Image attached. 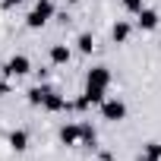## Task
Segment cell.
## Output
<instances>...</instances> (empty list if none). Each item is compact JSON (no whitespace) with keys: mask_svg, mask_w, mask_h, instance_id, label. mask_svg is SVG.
<instances>
[{"mask_svg":"<svg viewBox=\"0 0 161 161\" xmlns=\"http://www.w3.org/2000/svg\"><path fill=\"white\" fill-rule=\"evenodd\" d=\"M76 51L79 54H92L95 51V35L92 32H79L76 35Z\"/></svg>","mask_w":161,"mask_h":161,"instance_id":"cell-14","label":"cell"},{"mask_svg":"<svg viewBox=\"0 0 161 161\" xmlns=\"http://www.w3.org/2000/svg\"><path fill=\"white\" fill-rule=\"evenodd\" d=\"M111 69L108 66H92L86 73V86H95V89H111Z\"/></svg>","mask_w":161,"mask_h":161,"instance_id":"cell-5","label":"cell"},{"mask_svg":"<svg viewBox=\"0 0 161 161\" xmlns=\"http://www.w3.org/2000/svg\"><path fill=\"white\" fill-rule=\"evenodd\" d=\"M98 142V130L92 123H79V145H86V148H95Z\"/></svg>","mask_w":161,"mask_h":161,"instance_id":"cell-10","label":"cell"},{"mask_svg":"<svg viewBox=\"0 0 161 161\" xmlns=\"http://www.w3.org/2000/svg\"><path fill=\"white\" fill-rule=\"evenodd\" d=\"M158 25H161V13H158V10L142 7V10L136 13V29H139V32H155Z\"/></svg>","mask_w":161,"mask_h":161,"instance_id":"cell-4","label":"cell"},{"mask_svg":"<svg viewBox=\"0 0 161 161\" xmlns=\"http://www.w3.org/2000/svg\"><path fill=\"white\" fill-rule=\"evenodd\" d=\"M7 142H10V148H13V152H25L32 139H29V130H13V133L7 136Z\"/></svg>","mask_w":161,"mask_h":161,"instance_id":"cell-9","label":"cell"},{"mask_svg":"<svg viewBox=\"0 0 161 161\" xmlns=\"http://www.w3.org/2000/svg\"><path fill=\"white\" fill-rule=\"evenodd\" d=\"M10 95V82H7V76H0V98H7Z\"/></svg>","mask_w":161,"mask_h":161,"instance_id":"cell-17","label":"cell"},{"mask_svg":"<svg viewBox=\"0 0 161 161\" xmlns=\"http://www.w3.org/2000/svg\"><path fill=\"white\" fill-rule=\"evenodd\" d=\"M120 3H123V10H130V13H139L145 3H142V0H120Z\"/></svg>","mask_w":161,"mask_h":161,"instance_id":"cell-16","label":"cell"},{"mask_svg":"<svg viewBox=\"0 0 161 161\" xmlns=\"http://www.w3.org/2000/svg\"><path fill=\"white\" fill-rule=\"evenodd\" d=\"M44 111H51V114L66 111V98H63L57 89H51V92H47V98H44Z\"/></svg>","mask_w":161,"mask_h":161,"instance_id":"cell-11","label":"cell"},{"mask_svg":"<svg viewBox=\"0 0 161 161\" xmlns=\"http://www.w3.org/2000/svg\"><path fill=\"white\" fill-rule=\"evenodd\" d=\"M60 142L63 145H79V123H63L60 126Z\"/></svg>","mask_w":161,"mask_h":161,"instance_id":"cell-12","label":"cell"},{"mask_svg":"<svg viewBox=\"0 0 161 161\" xmlns=\"http://www.w3.org/2000/svg\"><path fill=\"white\" fill-rule=\"evenodd\" d=\"M19 3H22V0H3V7H7V10H13V7H19Z\"/></svg>","mask_w":161,"mask_h":161,"instance_id":"cell-18","label":"cell"},{"mask_svg":"<svg viewBox=\"0 0 161 161\" xmlns=\"http://www.w3.org/2000/svg\"><path fill=\"white\" fill-rule=\"evenodd\" d=\"M101 120H108V123L126 120V101L123 98H104L101 101Z\"/></svg>","mask_w":161,"mask_h":161,"instance_id":"cell-2","label":"cell"},{"mask_svg":"<svg viewBox=\"0 0 161 161\" xmlns=\"http://www.w3.org/2000/svg\"><path fill=\"white\" fill-rule=\"evenodd\" d=\"M130 32H133V25H130L126 19H117V22L111 25V38H114V44H126V41H130Z\"/></svg>","mask_w":161,"mask_h":161,"instance_id":"cell-8","label":"cell"},{"mask_svg":"<svg viewBox=\"0 0 161 161\" xmlns=\"http://www.w3.org/2000/svg\"><path fill=\"white\" fill-rule=\"evenodd\" d=\"M66 3H82V0H66Z\"/></svg>","mask_w":161,"mask_h":161,"instance_id":"cell-19","label":"cell"},{"mask_svg":"<svg viewBox=\"0 0 161 161\" xmlns=\"http://www.w3.org/2000/svg\"><path fill=\"white\" fill-rule=\"evenodd\" d=\"M47 92H51V86H47V82H38V86H32V89L25 92V98H29V104H32V108H44Z\"/></svg>","mask_w":161,"mask_h":161,"instance_id":"cell-7","label":"cell"},{"mask_svg":"<svg viewBox=\"0 0 161 161\" xmlns=\"http://www.w3.org/2000/svg\"><path fill=\"white\" fill-rule=\"evenodd\" d=\"M32 73V60L25 57V54H13L7 63H3V76L7 79H13V76H29Z\"/></svg>","mask_w":161,"mask_h":161,"instance_id":"cell-3","label":"cell"},{"mask_svg":"<svg viewBox=\"0 0 161 161\" xmlns=\"http://www.w3.org/2000/svg\"><path fill=\"white\" fill-rule=\"evenodd\" d=\"M108 89H95V86H86V92H82V101L86 104H101L108 95H104Z\"/></svg>","mask_w":161,"mask_h":161,"instance_id":"cell-15","label":"cell"},{"mask_svg":"<svg viewBox=\"0 0 161 161\" xmlns=\"http://www.w3.org/2000/svg\"><path fill=\"white\" fill-rule=\"evenodd\" d=\"M54 3H51V0H38V3L29 10V16H25V25L32 29V32H38V29H44L47 25V19H54Z\"/></svg>","mask_w":161,"mask_h":161,"instance_id":"cell-1","label":"cell"},{"mask_svg":"<svg viewBox=\"0 0 161 161\" xmlns=\"http://www.w3.org/2000/svg\"><path fill=\"white\" fill-rule=\"evenodd\" d=\"M139 161H161V142H145L142 152H139Z\"/></svg>","mask_w":161,"mask_h":161,"instance_id":"cell-13","label":"cell"},{"mask_svg":"<svg viewBox=\"0 0 161 161\" xmlns=\"http://www.w3.org/2000/svg\"><path fill=\"white\" fill-rule=\"evenodd\" d=\"M47 57H51L54 66H66V63L73 60V51H69V44H54V47L47 51Z\"/></svg>","mask_w":161,"mask_h":161,"instance_id":"cell-6","label":"cell"}]
</instances>
